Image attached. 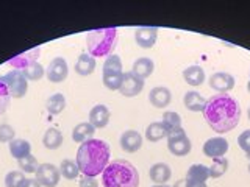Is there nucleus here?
Segmentation results:
<instances>
[{
	"instance_id": "49530a36",
	"label": "nucleus",
	"mask_w": 250,
	"mask_h": 187,
	"mask_svg": "<svg viewBox=\"0 0 250 187\" xmlns=\"http://www.w3.org/2000/svg\"><path fill=\"white\" fill-rule=\"evenodd\" d=\"M249 173H250V166H249Z\"/></svg>"
},
{
	"instance_id": "a878e982",
	"label": "nucleus",
	"mask_w": 250,
	"mask_h": 187,
	"mask_svg": "<svg viewBox=\"0 0 250 187\" xmlns=\"http://www.w3.org/2000/svg\"><path fill=\"white\" fill-rule=\"evenodd\" d=\"M45 108H47V111H49L50 114H53V115L61 114L62 111H64V108H66V98H64V95L60 94V92L53 94V95H50L49 98H47Z\"/></svg>"
},
{
	"instance_id": "72a5a7b5",
	"label": "nucleus",
	"mask_w": 250,
	"mask_h": 187,
	"mask_svg": "<svg viewBox=\"0 0 250 187\" xmlns=\"http://www.w3.org/2000/svg\"><path fill=\"white\" fill-rule=\"evenodd\" d=\"M19 164V167L22 168V171H25V173H36V170H38V161L33 154H28L25 156V158H22L18 161Z\"/></svg>"
},
{
	"instance_id": "6ab92c4d",
	"label": "nucleus",
	"mask_w": 250,
	"mask_h": 187,
	"mask_svg": "<svg viewBox=\"0 0 250 187\" xmlns=\"http://www.w3.org/2000/svg\"><path fill=\"white\" fill-rule=\"evenodd\" d=\"M183 103L186 106V109H189L192 112H203V109L207 106V100L203 98L199 92L191 91V92H186L185 97H183Z\"/></svg>"
},
{
	"instance_id": "473e14b6",
	"label": "nucleus",
	"mask_w": 250,
	"mask_h": 187,
	"mask_svg": "<svg viewBox=\"0 0 250 187\" xmlns=\"http://www.w3.org/2000/svg\"><path fill=\"white\" fill-rule=\"evenodd\" d=\"M23 183H25V175L19 170L10 171V173L5 176V186L6 187H22Z\"/></svg>"
},
{
	"instance_id": "ddd939ff",
	"label": "nucleus",
	"mask_w": 250,
	"mask_h": 187,
	"mask_svg": "<svg viewBox=\"0 0 250 187\" xmlns=\"http://www.w3.org/2000/svg\"><path fill=\"white\" fill-rule=\"evenodd\" d=\"M158 37L156 27H141L135 30V41L141 49H152Z\"/></svg>"
},
{
	"instance_id": "dca6fc26",
	"label": "nucleus",
	"mask_w": 250,
	"mask_h": 187,
	"mask_svg": "<svg viewBox=\"0 0 250 187\" xmlns=\"http://www.w3.org/2000/svg\"><path fill=\"white\" fill-rule=\"evenodd\" d=\"M109 109L105 105H96L89 111V123L94 128H105L109 123Z\"/></svg>"
},
{
	"instance_id": "4c0bfd02",
	"label": "nucleus",
	"mask_w": 250,
	"mask_h": 187,
	"mask_svg": "<svg viewBox=\"0 0 250 187\" xmlns=\"http://www.w3.org/2000/svg\"><path fill=\"white\" fill-rule=\"evenodd\" d=\"M80 187H99V183L96 178H91V176H82L80 179Z\"/></svg>"
},
{
	"instance_id": "4be33fe9",
	"label": "nucleus",
	"mask_w": 250,
	"mask_h": 187,
	"mask_svg": "<svg viewBox=\"0 0 250 187\" xmlns=\"http://www.w3.org/2000/svg\"><path fill=\"white\" fill-rule=\"evenodd\" d=\"M8 147H10L11 156L18 159V161L22 159V158H25V156H28V154H31V145L25 139H14V140H11L10 144H8Z\"/></svg>"
},
{
	"instance_id": "f03ea898",
	"label": "nucleus",
	"mask_w": 250,
	"mask_h": 187,
	"mask_svg": "<svg viewBox=\"0 0 250 187\" xmlns=\"http://www.w3.org/2000/svg\"><path fill=\"white\" fill-rule=\"evenodd\" d=\"M109 145L105 140L89 139L80 145L77 151L75 162L80 173L84 176L96 178L97 175L104 173V170L109 164Z\"/></svg>"
},
{
	"instance_id": "c9c22d12",
	"label": "nucleus",
	"mask_w": 250,
	"mask_h": 187,
	"mask_svg": "<svg viewBox=\"0 0 250 187\" xmlns=\"http://www.w3.org/2000/svg\"><path fill=\"white\" fill-rule=\"evenodd\" d=\"M14 136H16V131L11 125H8V123L0 125V142L10 144L11 140H14Z\"/></svg>"
},
{
	"instance_id": "6e6552de",
	"label": "nucleus",
	"mask_w": 250,
	"mask_h": 187,
	"mask_svg": "<svg viewBox=\"0 0 250 187\" xmlns=\"http://www.w3.org/2000/svg\"><path fill=\"white\" fill-rule=\"evenodd\" d=\"M60 168L53 164H39V167L36 170V181L41 184L42 187H57L60 183Z\"/></svg>"
},
{
	"instance_id": "a18cd8bd",
	"label": "nucleus",
	"mask_w": 250,
	"mask_h": 187,
	"mask_svg": "<svg viewBox=\"0 0 250 187\" xmlns=\"http://www.w3.org/2000/svg\"><path fill=\"white\" fill-rule=\"evenodd\" d=\"M249 119H250V108H249Z\"/></svg>"
},
{
	"instance_id": "a19ab883",
	"label": "nucleus",
	"mask_w": 250,
	"mask_h": 187,
	"mask_svg": "<svg viewBox=\"0 0 250 187\" xmlns=\"http://www.w3.org/2000/svg\"><path fill=\"white\" fill-rule=\"evenodd\" d=\"M174 187H186V179H180V181L175 183Z\"/></svg>"
},
{
	"instance_id": "393cba45",
	"label": "nucleus",
	"mask_w": 250,
	"mask_h": 187,
	"mask_svg": "<svg viewBox=\"0 0 250 187\" xmlns=\"http://www.w3.org/2000/svg\"><path fill=\"white\" fill-rule=\"evenodd\" d=\"M42 144L47 150H57V148L61 147L62 144V134L61 131L57 128H49L44 132V137H42Z\"/></svg>"
},
{
	"instance_id": "f257e3e1",
	"label": "nucleus",
	"mask_w": 250,
	"mask_h": 187,
	"mask_svg": "<svg viewBox=\"0 0 250 187\" xmlns=\"http://www.w3.org/2000/svg\"><path fill=\"white\" fill-rule=\"evenodd\" d=\"M203 117L213 131L224 134L238 127L241 120V106L238 100L229 94H216L207 100Z\"/></svg>"
},
{
	"instance_id": "cd10ccee",
	"label": "nucleus",
	"mask_w": 250,
	"mask_h": 187,
	"mask_svg": "<svg viewBox=\"0 0 250 187\" xmlns=\"http://www.w3.org/2000/svg\"><path fill=\"white\" fill-rule=\"evenodd\" d=\"M186 178L192 179V181H203L205 183L209 178V167L203 166V164H192V166L188 168Z\"/></svg>"
},
{
	"instance_id": "c03bdc74",
	"label": "nucleus",
	"mask_w": 250,
	"mask_h": 187,
	"mask_svg": "<svg viewBox=\"0 0 250 187\" xmlns=\"http://www.w3.org/2000/svg\"><path fill=\"white\" fill-rule=\"evenodd\" d=\"M246 154H247V158L250 159V151H249V153H246Z\"/></svg>"
},
{
	"instance_id": "9b49d317",
	"label": "nucleus",
	"mask_w": 250,
	"mask_h": 187,
	"mask_svg": "<svg viewBox=\"0 0 250 187\" xmlns=\"http://www.w3.org/2000/svg\"><path fill=\"white\" fill-rule=\"evenodd\" d=\"M69 74V69H67V62L64 58H53L50 61L49 67L45 69V75H47V80L52 81V83H61L64 81L67 78Z\"/></svg>"
},
{
	"instance_id": "5701e85b",
	"label": "nucleus",
	"mask_w": 250,
	"mask_h": 187,
	"mask_svg": "<svg viewBox=\"0 0 250 187\" xmlns=\"http://www.w3.org/2000/svg\"><path fill=\"white\" fill-rule=\"evenodd\" d=\"M183 78L188 84L191 86H200L205 81V70L200 66H189L183 70Z\"/></svg>"
},
{
	"instance_id": "7ed1b4c3",
	"label": "nucleus",
	"mask_w": 250,
	"mask_h": 187,
	"mask_svg": "<svg viewBox=\"0 0 250 187\" xmlns=\"http://www.w3.org/2000/svg\"><path fill=\"white\" fill-rule=\"evenodd\" d=\"M102 183L105 187H138L139 173L131 162L116 159L109 162L102 173Z\"/></svg>"
},
{
	"instance_id": "39448f33",
	"label": "nucleus",
	"mask_w": 250,
	"mask_h": 187,
	"mask_svg": "<svg viewBox=\"0 0 250 187\" xmlns=\"http://www.w3.org/2000/svg\"><path fill=\"white\" fill-rule=\"evenodd\" d=\"M124 80L122 59L117 55H109L104 62V84L109 91H119Z\"/></svg>"
},
{
	"instance_id": "f704fd0d",
	"label": "nucleus",
	"mask_w": 250,
	"mask_h": 187,
	"mask_svg": "<svg viewBox=\"0 0 250 187\" xmlns=\"http://www.w3.org/2000/svg\"><path fill=\"white\" fill-rule=\"evenodd\" d=\"M10 100H11L10 91H8L6 84L3 83L2 78H0V115H2L8 109V106H10Z\"/></svg>"
},
{
	"instance_id": "79ce46f5",
	"label": "nucleus",
	"mask_w": 250,
	"mask_h": 187,
	"mask_svg": "<svg viewBox=\"0 0 250 187\" xmlns=\"http://www.w3.org/2000/svg\"><path fill=\"white\" fill-rule=\"evenodd\" d=\"M153 187H169L167 184H156V186H153Z\"/></svg>"
},
{
	"instance_id": "ea45409f",
	"label": "nucleus",
	"mask_w": 250,
	"mask_h": 187,
	"mask_svg": "<svg viewBox=\"0 0 250 187\" xmlns=\"http://www.w3.org/2000/svg\"><path fill=\"white\" fill-rule=\"evenodd\" d=\"M22 187H42V186L39 184L36 179H25V183H23Z\"/></svg>"
},
{
	"instance_id": "2f4dec72",
	"label": "nucleus",
	"mask_w": 250,
	"mask_h": 187,
	"mask_svg": "<svg viewBox=\"0 0 250 187\" xmlns=\"http://www.w3.org/2000/svg\"><path fill=\"white\" fill-rule=\"evenodd\" d=\"M22 72H23V75H25L27 80L38 81V80H41V78L44 76V67L36 61V62H33V64H30L28 67L23 69Z\"/></svg>"
},
{
	"instance_id": "412c9836",
	"label": "nucleus",
	"mask_w": 250,
	"mask_h": 187,
	"mask_svg": "<svg viewBox=\"0 0 250 187\" xmlns=\"http://www.w3.org/2000/svg\"><path fill=\"white\" fill-rule=\"evenodd\" d=\"M94 132H96V128H94L89 122H83V123H78L72 130V139L77 144H83L86 140L92 139Z\"/></svg>"
},
{
	"instance_id": "58836bf2",
	"label": "nucleus",
	"mask_w": 250,
	"mask_h": 187,
	"mask_svg": "<svg viewBox=\"0 0 250 187\" xmlns=\"http://www.w3.org/2000/svg\"><path fill=\"white\" fill-rule=\"evenodd\" d=\"M186 187H208L207 183L203 181H192V179H186Z\"/></svg>"
},
{
	"instance_id": "20e7f679",
	"label": "nucleus",
	"mask_w": 250,
	"mask_h": 187,
	"mask_svg": "<svg viewBox=\"0 0 250 187\" xmlns=\"http://www.w3.org/2000/svg\"><path fill=\"white\" fill-rule=\"evenodd\" d=\"M117 44V28L108 27L100 30H92L86 35V47L92 58H104L113 55Z\"/></svg>"
},
{
	"instance_id": "e433bc0d",
	"label": "nucleus",
	"mask_w": 250,
	"mask_h": 187,
	"mask_svg": "<svg viewBox=\"0 0 250 187\" xmlns=\"http://www.w3.org/2000/svg\"><path fill=\"white\" fill-rule=\"evenodd\" d=\"M238 145H239V148L242 151H246V153L250 151V130H246L242 134H239Z\"/></svg>"
},
{
	"instance_id": "0eeeda50",
	"label": "nucleus",
	"mask_w": 250,
	"mask_h": 187,
	"mask_svg": "<svg viewBox=\"0 0 250 187\" xmlns=\"http://www.w3.org/2000/svg\"><path fill=\"white\" fill-rule=\"evenodd\" d=\"M2 80L10 91L11 98H22L28 91V80L22 70H11L2 76Z\"/></svg>"
},
{
	"instance_id": "bb28decb",
	"label": "nucleus",
	"mask_w": 250,
	"mask_h": 187,
	"mask_svg": "<svg viewBox=\"0 0 250 187\" xmlns=\"http://www.w3.org/2000/svg\"><path fill=\"white\" fill-rule=\"evenodd\" d=\"M167 137V130L163 125V122H153L146 130V139L150 142H158V140Z\"/></svg>"
},
{
	"instance_id": "f3484780",
	"label": "nucleus",
	"mask_w": 250,
	"mask_h": 187,
	"mask_svg": "<svg viewBox=\"0 0 250 187\" xmlns=\"http://www.w3.org/2000/svg\"><path fill=\"white\" fill-rule=\"evenodd\" d=\"M172 100V94L167 88L164 86H156L148 94V101L155 106V108H166Z\"/></svg>"
},
{
	"instance_id": "4468645a",
	"label": "nucleus",
	"mask_w": 250,
	"mask_h": 187,
	"mask_svg": "<svg viewBox=\"0 0 250 187\" xmlns=\"http://www.w3.org/2000/svg\"><path fill=\"white\" fill-rule=\"evenodd\" d=\"M39 53H41V49H39V47H35V49H30L27 52L18 55V56L8 59V64L13 66L14 70H23L25 67H28L30 64L36 62Z\"/></svg>"
},
{
	"instance_id": "9d476101",
	"label": "nucleus",
	"mask_w": 250,
	"mask_h": 187,
	"mask_svg": "<svg viewBox=\"0 0 250 187\" xmlns=\"http://www.w3.org/2000/svg\"><path fill=\"white\" fill-rule=\"evenodd\" d=\"M229 140L224 137H211L208 139L205 144H203V154L207 158L211 159H217V158H224L225 153L229 151Z\"/></svg>"
},
{
	"instance_id": "b1692460",
	"label": "nucleus",
	"mask_w": 250,
	"mask_h": 187,
	"mask_svg": "<svg viewBox=\"0 0 250 187\" xmlns=\"http://www.w3.org/2000/svg\"><path fill=\"white\" fill-rule=\"evenodd\" d=\"M153 69H155V64L150 58H139L133 62V74H136L139 78H143L146 80L147 76H150L153 74Z\"/></svg>"
},
{
	"instance_id": "c756f323",
	"label": "nucleus",
	"mask_w": 250,
	"mask_h": 187,
	"mask_svg": "<svg viewBox=\"0 0 250 187\" xmlns=\"http://www.w3.org/2000/svg\"><path fill=\"white\" fill-rule=\"evenodd\" d=\"M229 170V159L227 158H217L213 159V166L209 167V178H221Z\"/></svg>"
},
{
	"instance_id": "2eb2a0df",
	"label": "nucleus",
	"mask_w": 250,
	"mask_h": 187,
	"mask_svg": "<svg viewBox=\"0 0 250 187\" xmlns=\"http://www.w3.org/2000/svg\"><path fill=\"white\" fill-rule=\"evenodd\" d=\"M143 147V136L135 130H128L121 136V148L127 153H136Z\"/></svg>"
},
{
	"instance_id": "423d86ee",
	"label": "nucleus",
	"mask_w": 250,
	"mask_h": 187,
	"mask_svg": "<svg viewBox=\"0 0 250 187\" xmlns=\"http://www.w3.org/2000/svg\"><path fill=\"white\" fill-rule=\"evenodd\" d=\"M191 140L183 128L167 131V148L174 156H186L191 151Z\"/></svg>"
},
{
	"instance_id": "7c9ffc66",
	"label": "nucleus",
	"mask_w": 250,
	"mask_h": 187,
	"mask_svg": "<svg viewBox=\"0 0 250 187\" xmlns=\"http://www.w3.org/2000/svg\"><path fill=\"white\" fill-rule=\"evenodd\" d=\"M163 125L166 127L167 131L175 130V128H182V117L174 111H166L163 114Z\"/></svg>"
},
{
	"instance_id": "1a4fd4ad",
	"label": "nucleus",
	"mask_w": 250,
	"mask_h": 187,
	"mask_svg": "<svg viewBox=\"0 0 250 187\" xmlns=\"http://www.w3.org/2000/svg\"><path fill=\"white\" fill-rule=\"evenodd\" d=\"M144 89V80L139 78L136 74H133L131 70L130 72H125L124 74V80L122 84L119 88V92L122 94L124 97L131 98V97H136L138 94H141Z\"/></svg>"
},
{
	"instance_id": "a211bd4d",
	"label": "nucleus",
	"mask_w": 250,
	"mask_h": 187,
	"mask_svg": "<svg viewBox=\"0 0 250 187\" xmlns=\"http://www.w3.org/2000/svg\"><path fill=\"white\" fill-rule=\"evenodd\" d=\"M148 175H150V179L156 184H167V181L172 176V170H170V167L167 166V164L156 162L150 167Z\"/></svg>"
},
{
	"instance_id": "f8f14e48",
	"label": "nucleus",
	"mask_w": 250,
	"mask_h": 187,
	"mask_svg": "<svg viewBox=\"0 0 250 187\" xmlns=\"http://www.w3.org/2000/svg\"><path fill=\"white\" fill-rule=\"evenodd\" d=\"M209 88L219 94H227L234 88V76L227 72H216L209 76Z\"/></svg>"
},
{
	"instance_id": "37998d69",
	"label": "nucleus",
	"mask_w": 250,
	"mask_h": 187,
	"mask_svg": "<svg viewBox=\"0 0 250 187\" xmlns=\"http://www.w3.org/2000/svg\"><path fill=\"white\" fill-rule=\"evenodd\" d=\"M247 91H249V94H250V80H249V83H247Z\"/></svg>"
},
{
	"instance_id": "c85d7f7f",
	"label": "nucleus",
	"mask_w": 250,
	"mask_h": 187,
	"mask_svg": "<svg viewBox=\"0 0 250 187\" xmlns=\"http://www.w3.org/2000/svg\"><path fill=\"white\" fill-rule=\"evenodd\" d=\"M60 173L62 175V178H66V179H75L78 176V173H80V168H78L75 161L64 159V161H61Z\"/></svg>"
},
{
	"instance_id": "aec40b11",
	"label": "nucleus",
	"mask_w": 250,
	"mask_h": 187,
	"mask_svg": "<svg viewBox=\"0 0 250 187\" xmlns=\"http://www.w3.org/2000/svg\"><path fill=\"white\" fill-rule=\"evenodd\" d=\"M94 70H96V58H92L89 53H82L75 62V72L82 76H88Z\"/></svg>"
}]
</instances>
